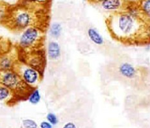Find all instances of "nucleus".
<instances>
[{"instance_id": "9d476101", "label": "nucleus", "mask_w": 150, "mask_h": 128, "mask_svg": "<svg viewBox=\"0 0 150 128\" xmlns=\"http://www.w3.org/2000/svg\"><path fill=\"white\" fill-rule=\"evenodd\" d=\"M119 72L121 76L129 80L134 79L137 76V70L131 64L125 62L119 65Z\"/></svg>"}, {"instance_id": "aec40b11", "label": "nucleus", "mask_w": 150, "mask_h": 128, "mask_svg": "<svg viewBox=\"0 0 150 128\" xmlns=\"http://www.w3.org/2000/svg\"><path fill=\"white\" fill-rule=\"evenodd\" d=\"M47 120L50 122L52 126L57 125L59 122V119L56 115L54 113H48L47 115Z\"/></svg>"}, {"instance_id": "ddd939ff", "label": "nucleus", "mask_w": 150, "mask_h": 128, "mask_svg": "<svg viewBox=\"0 0 150 128\" xmlns=\"http://www.w3.org/2000/svg\"><path fill=\"white\" fill-rule=\"evenodd\" d=\"M125 12L129 15L135 18H143L141 10L139 8L138 3L128 2L125 8Z\"/></svg>"}, {"instance_id": "423d86ee", "label": "nucleus", "mask_w": 150, "mask_h": 128, "mask_svg": "<svg viewBox=\"0 0 150 128\" xmlns=\"http://www.w3.org/2000/svg\"><path fill=\"white\" fill-rule=\"evenodd\" d=\"M19 60L25 62L43 74L47 63L46 55L44 49L25 53H19Z\"/></svg>"}, {"instance_id": "0eeeda50", "label": "nucleus", "mask_w": 150, "mask_h": 128, "mask_svg": "<svg viewBox=\"0 0 150 128\" xmlns=\"http://www.w3.org/2000/svg\"><path fill=\"white\" fill-rule=\"evenodd\" d=\"M19 61V53L16 46L9 51L0 55V71L14 70Z\"/></svg>"}, {"instance_id": "6e6552de", "label": "nucleus", "mask_w": 150, "mask_h": 128, "mask_svg": "<svg viewBox=\"0 0 150 128\" xmlns=\"http://www.w3.org/2000/svg\"><path fill=\"white\" fill-rule=\"evenodd\" d=\"M127 3L126 0H104L100 3V6L107 12L117 13L125 10Z\"/></svg>"}, {"instance_id": "39448f33", "label": "nucleus", "mask_w": 150, "mask_h": 128, "mask_svg": "<svg viewBox=\"0 0 150 128\" xmlns=\"http://www.w3.org/2000/svg\"><path fill=\"white\" fill-rule=\"evenodd\" d=\"M14 70L24 83L30 88H37L43 76L40 71L21 60L19 61Z\"/></svg>"}, {"instance_id": "2eb2a0df", "label": "nucleus", "mask_w": 150, "mask_h": 128, "mask_svg": "<svg viewBox=\"0 0 150 128\" xmlns=\"http://www.w3.org/2000/svg\"><path fill=\"white\" fill-rule=\"evenodd\" d=\"M11 5L3 1H0V24H4L9 14Z\"/></svg>"}, {"instance_id": "dca6fc26", "label": "nucleus", "mask_w": 150, "mask_h": 128, "mask_svg": "<svg viewBox=\"0 0 150 128\" xmlns=\"http://www.w3.org/2000/svg\"><path fill=\"white\" fill-rule=\"evenodd\" d=\"M27 100L32 105H36L40 103L41 100V94L40 90L37 88L31 89L28 94Z\"/></svg>"}, {"instance_id": "393cba45", "label": "nucleus", "mask_w": 150, "mask_h": 128, "mask_svg": "<svg viewBox=\"0 0 150 128\" xmlns=\"http://www.w3.org/2000/svg\"><path fill=\"white\" fill-rule=\"evenodd\" d=\"M0 128H1V127H0Z\"/></svg>"}, {"instance_id": "5701e85b", "label": "nucleus", "mask_w": 150, "mask_h": 128, "mask_svg": "<svg viewBox=\"0 0 150 128\" xmlns=\"http://www.w3.org/2000/svg\"><path fill=\"white\" fill-rule=\"evenodd\" d=\"M88 1L93 3H101L103 1H104V0H88Z\"/></svg>"}, {"instance_id": "f257e3e1", "label": "nucleus", "mask_w": 150, "mask_h": 128, "mask_svg": "<svg viewBox=\"0 0 150 128\" xmlns=\"http://www.w3.org/2000/svg\"><path fill=\"white\" fill-rule=\"evenodd\" d=\"M112 37L126 44L150 42V24L143 18H135L125 11L113 13L106 20Z\"/></svg>"}, {"instance_id": "7ed1b4c3", "label": "nucleus", "mask_w": 150, "mask_h": 128, "mask_svg": "<svg viewBox=\"0 0 150 128\" xmlns=\"http://www.w3.org/2000/svg\"><path fill=\"white\" fill-rule=\"evenodd\" d=\"M45 32V29L39 26H30L21 31L16 45L19 53L43 49Z\"/></svg>"}, {"instance_id": "9b49d317", "label": "nucleus", "mask_w": 150, "mask_h": 128, "mask_svg": "<svg viewBox=\"0 0 150 128\" xmlns=\"http://www.w3.org/2000/svg\"><path fill=\"white\" fill-rule=\"evenodd\" d=\"M15 101H16V99L12 92L8 88L0 85V103L12 104L14 103Z\"/></svg>"}, {"instance_id": "412c9836", "label": "nucleus", "mask_w": 150, "mask_h": 128, "mask_svg": "<svg viewBox=\"0 0 150 128\" xmlns=\"http://www.w3.org/2000/svg\"><path fill=\"white\" fill-rule=\"evenodd\" d=\"M39 127L40 128H53V126L52 124L48 122L47 120H44L39 125Z\"/></svg>"}, {"instance_id": "f3484780", "label": "nucleus", "mask_w": 150, "mask_h": 128, "mask_svg": "<svg viewBox=\"0 0 150 128\" xmlns=\"http://www.w3.org/2000/svg\"><path fill=\"white\" fill-rule=\"evenodd\" d=\"M63 27L59 22H54L52 23L49 28V34L54 39H57L61 37Z\"/></svg>"}, {"instance_id": "1a4fd4ad", "label": "nucleus", "mask_w": 150, "mask_h": 128, "mask_svg": "<svg viewBox=\"0 0 150 128\" xmlns=\"http://www.w3.org/2000/svg\"><path fill=\"white\" fill-rule=\"evenodd\" d=\"M61 48L59 44L55 41H50L47 46V56L52 61L57 60L61 57Z\"/></svg>"}, {"instance_id": "20e7f679", "label": "nucleus", "mask_w": 150, "mask_h": 128, "mask_svg": "<svg viewBox=\"0 0 150 128\" xmlns=\"http://www.w3.org/2000/svg\"><path fill=\"white\" fill-rule=\"evenodd\" d=\"M0 85L11 90L16 101L27 99L32 89L24 83L16 70L0 71Z\"/></svg>"}, {"instance_id": "f8f14e48", "label": "nucleus", "mask_w": 150, "mask_h": 128, "mask_svg": "<svg viewBox=\"0 0 150 128\" xmlns=\"http://www.w3.org/2000/svg\"><path fill=\"white\" fill-rule=\"evenodd\" d=\"M88 37L93 43L98 45H102L104 43V40L100 33L94 28H90L87 31Z\"/></svg>"}, {"instance_id": "f03ea898", "label": "nucleus", "mask_w": 150, "mask_h": 128, "mask_svg": "<svg viewBox=\"0 0 150 128\" xmlns=\"http://www.w3.org/2000/svg\"><path fill=\"white\" fill-rule=\"evenodd\" d=\"M50 7L18 1L11 5L4 25L14 32H21L30 26L46 29Z\"/></svg>"}, {"instance_id": "a211bd4d", "label": "nucleus", "mask_w": 150, "mask_h": 128, "mask_svg": "<svg viewBox=\"0 0 150 128\" xmlns=\"http://www.w3.org/2000/svg\"><path fill=\"white\" fill-rule=\"evenodd\" d=\"M19 1L28 4L47 6V7H50L52 2V0H19Z\"/></svg>"}, {"instance_id": "b1692460", "label": "nucleus", "mask_w": 150, "mask_h": 128, "mask_svg": "<svg viewBox=\"0 0 150 128\" xmlns=\"http://www.w3.org/2000/svg\"><path fill=\"white\" fill-rule=\"evenodd\" d=\"M86 1H88V0H86Z\"/></svg>"}, {"instance_id": "4468645a", "label": "nucleus", "mask_w": 150, "mask_h": 128, "mask_svg": "<svg viewBox=\"0 0 150 128\" xmlns=\"http://www.w3.org/2000/svg\"><path fill=\"white\" fill-rule=\"evenodd\" d=\"M137 3L143 19L148 21L150 19V0H139Z\"/></svg>"}, {"instance_id": "4be33fe9", "label": "nucleus", "mask_w": 150, "mask_h": 128, "mask_svg": "<svg viewBox=\"0 0 150 128\" xmlns=\"http://www.w3.org/2000/svg\"><path fill=\"white\" fill-rule=\"evenodd\" d=\"M63 128H77L76 124L72 122H68L63 126Z\"/></svg>"}, {"instance_id": "6ab92c4d", "label": "nucleus", "mask_w": 150, "mask_h": 128, "mask_svg": "<svg viewBox=\"0 0 150 128\" xmlns=\"http://www.w3.org/2000/svg\"><path fill=\"white\" fill-rule=\"evenodd\" d=\"M23 128H39V125L35 120L31 119H25L22 120Z\"/></svg>"}]
</instances>
